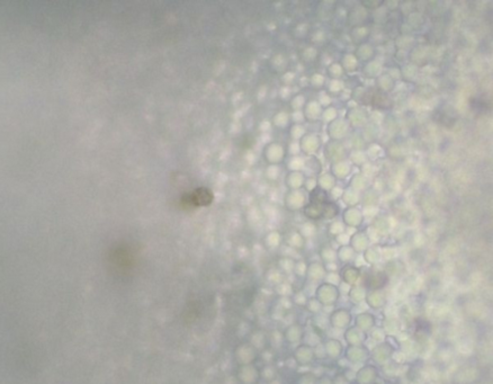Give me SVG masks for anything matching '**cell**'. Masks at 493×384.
<instances>
[{"label":"cell","mask_w":493,"mask_h":384,"mask_svg":"<svg viewBox=\"0 0 493 384\" xmlns=\"http://www.w3.org/2000/svg\"><path fill=\"white\" fill-rule=\"evenodd\" d=\"M340 297V291L338 286L329 284L327 282L320 284L315 290V299L323 305V307H332Z\"/></svg>","instance_id":"obj_1"},{"label":"cell","mask_w":493,"mask_h":384,"mask_svg":"<svg viewBox=\"0 0 493 384\" xmlns=\"http://www.w3.org/2000/svg\"><path fill=\"white\" fill-rule=\"evenodd\" d=\"M213 200V194L207 188H197L193 193L186 194L181 198L185 207H198L206 206Z\"/></svg>","instance_id":"obj_2"},{"label":"cell","mask_w":493,"mask_h":384,"mask_svg":"<svg viewBox=\"0 0 493 384\" xmlns=\"http://www.w3.org/2000/svg\"><path fill=\"white\" fill-rule=\"evenodd\" d=\"M352 320V316L347 309H337L331 312L329 317V325L336 329H345L349 327Z\"/></svg>","instance_id":"obj_3"},{"label":"cell","mask_w":493,"mask_h":384,"mask_svg":"<svg viewBox=\"0 0 493 384\" xmlns=\"http://www.w3.org/2000/svg\"><path fill=\"white\" fill-rule=\"evenodd\" d=\"M394 353V347L388 341L380 342V344L372 350L371 356L374 362L379 365H384L391 358Z\"/></svg>","instance_id":"obj_4"},{"label":"cell","mask_w":493,"mask_h":384,"mask_svg":"<svg viewBox=\"0 0 493 384\" xmlns=\"http://www.w3.org/2000/svg\"><path fill=\"white\" fill-rule=\"evenodd\" d=\"M355 378L358 384H376L379 378V369L374 365H365L358 369Z\"/></svg>","instance_id":"obj_5"},{"label":"cell","mask_w":493,"mask_h":384,"mask_svg":"<svg viewBox=\"0 0 493 384\" xmlns=\"http://www.w3.org/2000/svg\"><path fill=\"white\" fill-rule=\"evenodd\" d=\"M388 275L384 272H373L367 275L365 286L369 291L382 290L388 284Z\"/></svg>","instance_id":"obj_6"},{"label":"cell","mask_w":493,"mask_h":384,"mask_svg":"<svg viewBox=\"0 0 493 384\" xmlns=\"http://www.w3.org/2000/svg\"><path fill=\"white\" fill-rule=\"evenodd\" d=\"M369 350L364 345L349 346L346 349V358L351 363H362L369 357Z\"/></svg>","instance_id":"obj_7"},{"label":"cell","mask_w":493,"mask_h":384,"mask_svg":"<svg viewBox=\"0 0 493 384\" xmlns=\"http://www.w3.org/2000/svg\"><path fill=\"white\" fill-rule=\"evenodd\" d=\"M359 279H360V271L358 270L357 267L348 265L341 270V274H340L341 283L351 288V286H355L358 283Z\"/></svg>","instance_id":"obj_8"},{"label":"cell","mask_w":493,"mask_h":384,"mask_svg":"<svg viewBox=\"0 0 493 384\" xmlns=\"http://www.w3.org/2000/svg\"><path fill=\"white\" fill-rule=\"evenodd\" d=\"M345 339L349 346H360L366 340V332L353 327H348L345 331Z\"/></svg>","instance_id":"obj_9"},{"label":"cell","mask_w":493,"mask_h":384,"mask_svg":"<svg viewBox=\"0 0 493 384\" xmlns=\"http://www.w3.org/2000/svg\"><path fill=\"white\" fill-rule=\"evenodd\" d=\"M365 301L372 309H381L387 304V294L382 290L369 291L366 293Z\"/></svg>","instance_id":"obj_10"},{"label":"cell","mask_w":493,"mask_h":384,"mask_svg":"<svg viewBox=\"0 0 493 384\" xmlns=\"http://www.w3.org/2000/svg\"><path fill=\"white\" fill-rule=\"evenodd\" d=\"M375 326V317L369 312H361L355 318V327L361 331H371Z\"/></svg>","instance_id":"obj_11"},{"label":"cell","mask_w":493,"mask_h":384,"mask_svg":"<svg viewBox=\"0 0 493 384\" xmlns=\"http://www.w3.org/2000/svg\"><path fill=\"white\" fill-rule=\"evenodd\" d=\"M325 354L331 358H339L343 353L342 342L337 338H329L323 342Z\"/></svg>","instance_id":"obj_12"},{"label":"cell","mask_w":493,"mask_h":384,"mask_svg":"<svg viewBox=\"0 0 493 384\" xmlns=\"http://www.w3.org/2000/svg\"><path fill=\"white\" fill-rule=\"evenodd\" d=\"M295 358H296V362L300 364L311 363L315 358L313 348L308 345H301L299 348L295 350Z\"/></svg>","instance_id":"obj_13"},{"label":"cell","mask_w":493,"mask_h":384,"mask_svg":"<svg viewBox=\"0 0 493 384\" xmlns=\"http://www.w3.org/2000/svg\"><path fill=\"white\" fill-rule=\"evenodd\" d=\"M239 374H240L241 380L245 382L247 384L255 382L259 376V372L257 371V368L254 367L251 364L243 365V366L240 368Z\"/></svg>","instance_id":"obj_14"},{"label":"cell","mask_w":493,"mask_h":384,"mask_svg":"<svg viewBox=\"0 0 493 384\" xmlns=\"http://www.w3.org/2000/svg\"><path fill=\"white\" fill-rule=\"evenodd\" d=\"M349 298L350 301H352V303H360L361 301H364L366 298V290L362 286H351L349 290Z\"/></svg>","instance_id":"obj_15"},{"label":"cell","mask_w":493,"mask_h":384,"mask_svg":"<svg viewBox=\"0 0 493 384\" xmlns=\"http://www.w3.org/2000/svg\"><path fill=\"white\" fill-rule=\"evenodd\" d=\"M304 337V332L300 326H292L286 331V338L291 342H295Z\"/></svg>","instance_id":"obj_16"},{"label":"cell","mask_w":493,"mask_h":384,"mask_svg":"<svg viewBox=\"0 0 493 384\" xmlns=\"http://www.w3.org/2000/svg\"><path fill=\"white\" fill-rule=\"evenodd\" d=\"M306 307H308L309 311L312 312V313H319L320 311H322L323 310V305L321 304L314 297L308 300V302H306Z\"/></svg>","instance_id":"obj_17"},{"label":"cell","mask_w":493,"mask_h":384,"mask_svg":"<svg viewBox=\"0 0 493 384\" xmlns=\"http://www.w3.org/2000/svg\"><path fill=\"white\" fill-rule=\"evenodd\" d=\"M332 384H350L343 374H338V375L332 380Z\"/></svg>","instance_id":"obj_18"},{"label":"cell","mask_w":493,"mask_h":384,"mask_svg":"<svg viewBox=\"0 0 493 384\" xmlns=\"http://www.w3.org/2000/svg\"><path fill=\"white\" fill-rule=\"evenodd\" d=\"M350 384H358V383H357V382H355V383H350Z\"/></svg>","instance_id":"obj_19"},{"label":"cell","mask_w":493,"mask_h":384,"mask_svg":"<svg viewBox=\"0 0 493 384\" xmlns=\"http://www.w3.org/2000/svg\"><path fill=\"white\" fill-rule=\"evenodd\" d=\"M376 384H378V383H376Z\"/></svg>","instance_id":"obj_20"}]
</instances>
